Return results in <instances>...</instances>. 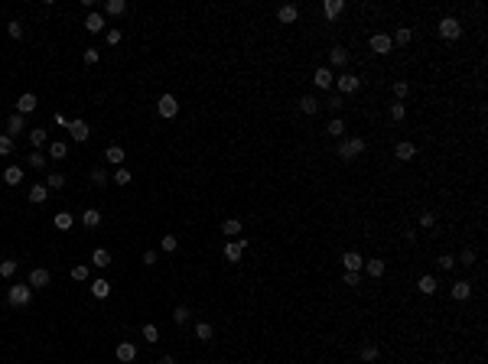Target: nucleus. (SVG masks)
<instances>
[{"label":"nucleus","instance_id":"9d476101","mask_svg":"<svg viewBox=\"0 0 488 364\" xmlns=\"http://www.w3.org/2000/svg\"><path fill=\"white\" fill-rule=\"evenodd\" d=\"M33 111H36V94L26 91V94L16 98V114H23V117H26V114H33Z\"/></svg>","mask_w":488,"mask_h":364},{"label":"nucleus","instance_id":"a878e982","mask_svg":"<svg viewBox=\"0 0 488 364\" xmlns=\"http://www.w3.org/2000/svg\"><path fill=\"white\" fill-rule=\"evenodd\" d=\"M52 225H56L59 231H68V228H72V225H75V218H72V211H59V215H56V218H52Z\"/></svg>","mask_w":488,"mask_h":364},{"label":"nucleus","instance_id":"58836bf2","mask_svg":"<svg viewBox=\"0 0 488 364\" xmlns=\"http://www.w3.org/2000/svg\"><path fill=\"white\" fill-rule=\"evenodd\" d=\"M159 247H163L166 254H173L176 247H179V237H176V234H163V241H159Z\"/></svg>","mask_w":488,"mask_h":364},{"label":"nucleus","instance_id":"412c9836","mask_svg":"<svg viewBox=\"0 0 488 364\" xmlns=\"http://www.w3.org/2000/svg\"><path fill=\"white\" fill-rule=\"evenodd\" d=\"M134 358H137V348H134V345H130V342H121V345H118V361L130 364Z\"/></svg>","mask_w":488,"mask_h":364},{"label":"nucleus","instance_id":"2eb2a0df","mask_svg":"<svg viewBox=\"0 0 488 364\" xmlns=\"http://www.w3.org/2000/svg\"><path fill=\"white\" fill-rule=\"evenodd\" d=\"M345 65H348V52H345L342 46H335L329 52V68H345Z\"/></svg>","mask_w":488,"mask_h":364},{"label":"nucleus","instance_id":"c03bdc74","mask_svg":"<svg viewBox=\"0 0 488 364\" xmlns=\"http://www.w3.org/2000/svg\"><path fill=\"white\" fill-rule=\"evenodd\" d=\"M62 185H65V176H62V173H52L46 179V189H62Z\"/></svg>","mask_w":488,"mask_h":364},{"label":"nucleus","instance_id":"9b49d317","mask_svg":"<svg viewBox=\"0 0 488 364\" xmlns=\"http://www.w3.org/2000/svg\"><path fill=\"white\" fill-rule=\"evenodd\" d=\"M49 280H52V277H49V270H46V267H36V270L30 273V289H42V286H49Z\"/></svg>","mask_w":488,"mask_h":364},{"label":"nucleus","instance_id":"4468645a","mask_svg":"<svg viewBox=\"0 0 488 364\" xmlns=\"http://www.w3.org/2000/svg\"><path fill=\"white\" fill-rule=\"evenodd\" d=\"M26 130V117L23 114H10V120H7V137H16Z\"/></svg>","mask_w":488,"mask_h":364},{"label":"nucleus","instance_id":"72a5a7b5","mask_svg":"<svg viewBox=\"0 0 488 364\" xmlns=\"http://www.w3.org/2000/svg\"><path fill=\"white\" fill-rule=\"evenodd\" d=\"M65 153H68V147L62 143V140H52V143H49V156L52 159H65Z\"/></svg>","mask_w":488,"mask_h":364},{"label":"nucleus","instance_id":"f8f14e48","mask_svg":"<svg viewBox=\"0 0 488 364\" xmlns=\"http://www.w3.org/2000/svg\"><path fill=\"white\" fill-rule=\"evenodd\" d=\"M277 20H280V23H296V20H299V7H296V4H283L280 10H277Z\"/></svg>","mask_w":488,"mask_h":364},{"label":"nucleus","instance_id":"052dcab7","mask_svg":"<svg viewBox=\"0 0 488 364\" xmlns=\"http://www.w3.org/2000/svg\"><path fill=\"white\" fill-rule=\"evenodd\" d=\"M104 39H108V46H118V42H121V30H108V36H104Z\"/></svg>","mask_w":488,"mask_h":364},{"label":"nucleus","instance_id":"bf43d9fd","mask_svg":"<svg viewBox=\"0 0 488 364\" xmlns=\"http://www.w3.org/2000/svg\"><path fill=\"white\" fill-rule=\"evenodd\" d=\"M98 59H101V52H98V49H85V62H88V65H95Z\"/></svg>","mask_w":488,"mask_h":364},{"label":"nucleus","instance_id":"0e129e2a","mask_svg":"<svg viewBox=\"0 0 488 364\" xmlns=\"http://www.w3.org/2000/svg\"><path fill=\"white\" fill-rule=\"evenodd\" d=\"M159 364H176V361H173V354H163V358H159Z\"/></svg>","mask_w":488,"mask_h":364},{"label":"nucleus","instance_id":"37998d69","mask_svg":"<svg viewBox=\"0 0 488 364\" xmlns=\"http://www.w3.org/2000/svg\"><path fill=\"white\" fill-rule=\"evenodd\" d=\"M10 153H13V137L0 134V156H10Z\"/></svg>","mask_w":488,"mask_h":364},{"label":"nucleus","instance_id":"f03ea898","mask_svg":"<svg viewBox=\"0 0 488 364\" xmlns=\"http://www.w3.org/2000/svg\"><path fill=\"white\" fill-rule=\"evenodd\" d=\"M361 153H365V140H361V137H348V140H342V143H339V156L342 159H355Z\"/></svg>","mask_w":488,"mask_h":364},{"label":"nucleus","instance_id":"3c124183","mask_svg":"<svg viewBox=\"0 0 488 364\" xmlns=\"http://www.w3.org/2000/svg\"><path fill=\"white\" fill-rule=\"evenodd\" d=\"M404 114H407V111H404V104H390V120H394V124H397V120H404Z\"/></svg>","mask_w":488,"mask_h":364},{"label":"nucleus","instance_id":"6ab92c4d","mask_svg":"<svg viewBox=\"0 0 488 364\" xmlns=\"http://www.w3.org/2000/svg\"><path fill=\"white\" fill-rule=\"evenodd\" d=\"M46 195H49L46 182H36V185H30V202H33V205H42V202H46Z\"/></svg>","mask_w":488,"mask_h":364},{"label":"nucleus","instance_id":"c85d7f7f","mask_svg":"<svg viewBox=\"0 0 488 364\" xmlns=\"http://www.w3.org/2000/svg\"><path fill=\"white\" fill-rule=\"evenodd\" d=\"M46 140H49V134H46V127H33V130H30V143L36 147V150H39L42 143H46Z\"/></svg>","mask_w":488,"mask_h":364},{"label":"nucleus","instance_id":"ea45409f","mask_svg":"<svg viewBox=\"0 0 488 364\" xmlns=\"http://www.w3.org/2000/svg\"><path fill=\"white\" fill-rule=\"evenodd\" d=\"M68 277H72L75 283H85V280H88V267H85V263H78V267L68 270Z\"/></svg>","mask_w":488,"mask_h":364},{"label":"nucleus","instance_id":"79ce46f5","mask_svg":"<svg viewBox=\"0 0 488 364\" xmlns=\"http://www.w3.org/2000/svg\"><path fill=\"white\" fill-rule=\"evenodd\" d=\"M114 182H118V185H130V169H127V166H118V173H114Z\"/></svg>","mask_w":488,"mask_h":364},{"label":"nucleus","instance_id":"2f4dec72","mask_svg":"<svg viewBox=\"0 0 488 364\" xmlns=\"http://www.w3.org/2000/svg\"><path fill=\"white\" fill-rule=\"evenodd\" d=\"M91 263L95 267H111V254L104 251V247H98V251L91 254Z\"/></svg>","mask_w":488,"mask_h":364},{"label":"nucleus","instance_id":"0eeeda50","mask_svg":"<svg viewBox=\"0 0 488 364\" xmlns=\"http://www.w3.org/2000/svg\"><path fill=\"white\" fill-rule=\"evenodd\" d=\"M394 156L401 159V163H410V159L416 156V143H410V140H401V143L394 147Z\"/></svg>","mask_w":488,"mask_h":364},{"label":"nucleus","instance_id":"4be33fe9","mask_svg":"<svg viewBox=\"0 0 488 364\" xmlns=\"http://www.w3.org/2000/svg\"><path fill=\"white\" fill-rule=\"evenodd\" d=\"M342 10H345V0H326V4H322V13L329 16V20H335Z\"/></svg>","mask_w":488,"mask_h":364},{"label":"nucleus","instance_id":"7c9ffc66","mask_svg":"<svg viewBox=\"0 0 488 364\" xmlns=\"http://www.w3.org/2000/svg\"><path fill=\"white\" fill-rule=\"evenodd\" d=\"M104 159L114 163V166H124V150L121 147H108V150H104Z\"/></svg>","mask_w":488,"mask_h":364},{"label":"nucleus","instance_id":"864d4df0","mask_svg":"<svg viewBox=\"0 0 488 364\" xmlns=\"http://www.w3.org/2000/svg\"><path fill=\"white\" fill-rule=\"evenodd\" d=\"M459 263H466V267H472V263H475V251H469V247H466V251L459 254Z\"/></svg>","mask_w":488,"mask_h":364},{"label":"nucleus","instance_id":"5fc2aeb1","mask_svg":"<svg viewBox=\"0 0 488 364\" xmlns=\"http://www.w3.org/2000/svg\"><path fill=\"white\" fill-rule=\"evenodd\" d=\"M407 91H410V88H407V82H394V98H397V101H401V98H407Z\"/></svg>","mask_w":488,"mask_h":364},{"label":"nucleus","instance_id":"8fccbe9b","mask_svg":"<svg viewBox=\"0 0 488 364\" xmlns=\"http://www.w3.org/2000/svg\"><path fill=\"white\" fill-rule=\"evenodd\" d=\"M7 30H10V36H13V39H23V23H20V20L7 23Z\"/></svg>","mask_w":488,"mask_h":364},{"label":"nucleus","instance_id":"49530a36","mask_svg":"<svg viewBox=\"0 0 488 364\" xmlns=\"http://www.w3.org/2000/svg\"><path fill=\"white\" fill-rule=\"evenodd\" d=\"M30 166H33V169H42V166H46V156H42L39 150H33V153H30Z\"/></svg>","mask_w":488,"mask_h":364},{"label":"nucleus","instance_id":"680f3d73","mask_svg":"<svg viewBox=\"0 0 488 364\" xmlns=\"http://www.w3.org/2000/svg\"><path fill=\"white\" fill-rule=\"evenodd\" d=\"M144 263H147V267H153V263H156V251H147L144 254Z\"/></svg>","mask_w":488,"mask_h":364},{"label":"nucleus","instance_id":"f257e3e1","mask_svg":"<svg viewBox=\"0 0 488 364\" xmlns=\"http://www.w3.org/2000/svg\"><path fill=\"white\" fill-rule=\"evenodd\" d=\"M30 299H33V289H30V283H13V286L7 289V303H10L13 309H23V306H30Z\"/></svg>","mask_w":488,"mask_h":364},{"label":"nucleus","instance_id":"13d9d810","mask_svg":"<svg viewBox=\"0 0 488 364\" xmlns=\"http://www.w3.org/2000/svg\"><path fill=\"white\" fill-rule=\"evenodd\" d=\"M436 225V218H433V211H423L420 215V228H433Z\"/></svg>","mask_w":488,"mask_h":364},{"label":"nucleus","instance_id":"b1692460","mask_svg":"<svg viewBox=\"0 0 488 364\" xmlns=\"http://www.w3.org/2000/svg\"><path fill=\"white\" fill-rule=\"evenodd\" d=\"M4 182L7 185H20L23 182V169H20V166H7V169H4Z\"/></svg>","mask_w":488,"mask_h":364},{"label":"nucleus","instance_id":"1a4fd4ad","mask_svg":"<svg viewBox=\"0 0 488 364\" xmlns=\"http://www.w3.org/2000/svg\"><path fill=\"white\" fill-rule=\"evenodd\" d=\"M371 52H378V56H387L390 52V36L387 33H375V36H371Z\"/></svg>","mask_w":488,"mask_h":364},{"label":"nucleus","instance_id":"39448f33","mask_svg":"<svg viewBox=\"0 0 488 364\" xmlns=\"http://www.w3.org/2000/svg\"><path fill=\"white\" fill-rule=\"evenodd\" d=\"M339 260H342V267H345V270H355V273H361V270H365V257H361L358 251H345V254L339 257Z\"/></svg>","mask_w":488,"mask_h":364},{"label":"nucleus","instance_id":"f704fd0d","mask_svg":"<svg viewBox=\"0 0 488 364\" xmlns=\"http://www.w3.org/2000/svg\"><path fill=\"white\" fill-rule=\"evenodd\" d=\"M326 134H329V137H342V134H345V120H342V117H332L329 127H326Z\"/></svg>","mask_w":488,"mask_h":364},{"label":"nucleus","instance_id":"a18cd8bd","mask_svg":"<svg viewBox=\"0 0 488 364\" xmlns=\"http://www.w3.org/2000/svg\"><path fill=\"white\" fill-rule=\"evenodd\" d=\"M91 182L95 185H108L111 179H108V173H104V169H98V166H95V169H91Z\"/></svg>","mask_w":488,"mask_h":364},{"label":"nucleus","instance_id":"e2e57ef3","mask_svg":"<svg viewBox=\"0 0 488 364\" xmlns=\"http://www.w3.org/2000/svg\"><path fill=\"white\" fill-rule=\"evenodd\" d=\"M56 124H59V127H68V124H72V120H68L65 114H56Z\"/></svg>","mask_w":488,"mask_h":364},{"label":"nucleus","instance_id":"cd10ccee","mask_svg":"<svg viewBox=\"0 0 488 364\" xmlns=\"http://www.w3.org/2000/svg\"><path fill=\"white\" fill-rule=\"evenodd\" d=\"M410 39H413V30L410 26H401V30L394 33V42H390V46H407Z\"/></svg>","mask_w":488,"mask_h":364},{"label":"nucleus","instance_id":"a19ab883","mask_svg":"<svg viewBox=\"0 0 488 364\" xmlns=\"http://www.w3.org/2000/svg\"><path fill=\"white\" fill-rule=\"evenodd\" d=\"M13 273H16V260H0V277L10 280Z\"/></svg>","mask_w":488,"mask_h":364},{"label":"nucleus","instance_id":"aec40b11","mask_svg":"<svg viewBox=\"0 0 488 364\" xmlns=\"http://www.w3.org/2000/svg\"><path fill=\"white\" fill-rule=\"evenodd\" d=\"M91 296L95 299H108L111 296V283L108 280H91Z\"/></svg>","mask_w":488,"mask_h":364},{"label":"nucleus","instance_id":"dca6fc26","mask_svg":"<svg viewBox=\"0 0 488 364\" xmlns=\"http://www.w3.org/2000/svg\"><path fill=\"white\" fill-rule=\"evenodd\" d=\"M85 30L88 33H104V13H88L85 16Z\"/></svg>","mask_w":488,"mask_h":364},{"label":"nucleus","instance_id":"20e7f679","mask_svg":"<svg viewBox=\"0 0 488 364\" xmlns=\"http://www.w3.org/2000/svg\"><path fill=\"white\" fill-rule=\"evenodd\" d=\"M156 114H159V117H166V120L176 117V114H179V101H176L173 94H163V98L156 101Z\"/></svg>","mask_w":488,"mask_h":364},{"label":"nucleus","instance_id":"6e6552de","mask_svg":"<svg viewBox=\"0 0 488 364\" xmlns=\"http://www.w3.org/2000/svg\"><path fill=\"white\" fill-rule=\"evenodd\" d=\"M68 134H72V140H78V143H85V140L91 137V127H88L85 120H72V124H68Z\"/></svg>","mask_w":488,"mask_h":364},{"label":"nucleus","instance_id":"a211bd4d","mask_svg":"<svg viewBox=\"0 0 488 364\" xmlns=\"http://www.w3.org/2000/svg\"><path fill=\"white\" fill-rule=\"evenodd\" d=\"M319 108H322V101H316L313 94L299 98V111H303V114H313V117H316V114H319Z\"/></svg>","mask_w":488,"mask_h":364},{"label":"nucleus","instance_id":"423d86ee","mask_svg":"<svg viewBox=\"0 0 488 364\" xmlns=\"http://www.w3.org/2000/svg\"><path fill=\"white\" fill-rule=\"evenodd\" d=\"M361 88V78L352 75V72H342L339 75V94H355Z\"/></svg>","mask_w":488,"mask_h":364},{"label":"nucleus","instance_id":"4d7b16f0","mask_svg":"<svg viewBox=\"0 0 488 364\" xmlns=\"http://www.w3.org/2000/svg\"><path fill=\"white\" fill-rule=\"evenodd\" d=\"M326 108H329V111H339V108H342V94H329V101H326Z\"/></svg>","mask_w":488,"mask_h":364},{"label":"nucleus","instance_id":"ddd939ff","mask_svg":"<svg viewBox=\"0 0 488 364\" xmlns=\"http://www.w3.org/2000/svg\"><path fill=\"white\" fill-rule=\"evenodd\" d=\"M313 82H316V88H332V82H335V75H332V68H316L313 72Z\"/></svg>","mask_w":488,"mask_h":364},{"label":"nucleus","instance_id":"5701e85b","mask_svg":"<svg viewBox=\"0 0 488 364\" xmlns=\"http://www.w3.org/2000/svg\"><path fill=\"white\" fill-rule=\"evenodd\" d=\"M436 286H439V283H436V277H430V273H427V277H420V280H416V289H420L423 296L436 293Z\"/></svg>","mask_w":488,"mask_h":364},{"label":"nucleus","instance_id":"e433bc0d","mask_svg":"<svg viewBox=\"0 0 488 364\" xmlns=\"http://www.w3.org/2000/svg\"><path fill=\"white\" fill-rule=\"evenodd\" d=\"M189 316H192V312H189L185 306H176V309H173V322H176V325H185V322H189Z\"/></svg>","mask_w":488,"mask_h":364},{"label":"nucleus","instance_id":"7ed1b4c3","mask_svg":"<svg viewBox=\"0 0 488 364\" xmlns=\"http://www.w3.org/2000/svg\"><path fill=\"white\" fill-rule=\"evenodd\" d=\"M439 36L449 39V42L459 39V36H462V23H459L456 16H443V20H439Z\"/></svg>","mask_w":488,"mask_h":364},{"label":"nucleus","instance_id":"c756f323","mask_svg":"<svg viewBox=\"0 0 488 364\" xmlns=\"http://www.w3.org/2000/svg\"><path fill=\"white\" fill-rule=\"evenodd\" d=\"M82 225H85V228H98V225H101V211H98V208H88L85 215H82Z\"/></svg>","mask_w":488,"mask_h":364},{"label":"nucleus","instance_id":"393cba45","mask_svg":"<svg viewBox=\"0 0 488 364\" xmlns=\"http://www.w3.org/2000/svg\"><path fill=\"white\" fill-rule=\"evenodd\" d=\"M241 254H244V247L238 244V241H228V244H225V260L238 263V260H241Z\"/></svg>","mask_w":488,"mask_h":364},{"label":"nucleus","instance_id":"473e14b6","mask_svg":"<svg viewBox=\"0 0 488 364\" xmlns=\"http://www.w3.org/2000/svg\"><path fill=\"white\" fill-rule=\"evenodd\" d=\"M124 10H127L124 0H108V4H104V13H108V16H121Z\"/></svg>","mask_w":488,"mask_h":364},{"label":"nucleus","instance_id":"bb28decb","mask_svg":"<svg viewBox=\"0 0 488 364\" xmlns=\"http://www.w3.org/2000/svg\"><path fill=\"white\" fill-rule=\"evenodd\" d=\"M365 273H368V277H375V280L384 277V260H378V257H375V260H365Z\"/></svg>","mask_w":488,"mask_h":364},{"label":"nucleus","instance_id":"09e8293b","mask_svg":"<svg viewBox=\"0 0 488 364\" xmlns=\"http://www.w3.org/2000/svg\"><path fill=\"white\" fill-rule=\"evenodd\" d=\"M144 338H147V342H156V338H159V328H156L153 322H147V325H144Z\"/></svg>","mask_w":488,"mask_h":364},{"label":"nucleus","instance_id":"603ef678","mask_svg":"<svg viewBox=\"0 0 488 364\" xmlns=\"http://www.w3.org/2000/svg\"><path fill=\"white\" fill-rule=\"evenodd\" d=\"M361 283V273H355V270H345V286H358Z\"/></svg>","mask_w":488,"mask_h":364},{"label":"nucleus","instance_id":"4c0bfd02","mask_svg":"<svg viewBox=\"0 0 488 364\" xmlns=\"http://www.w3.org/2000/svg\"><path fill=\"white\" fill-rule=\"evenodd\" d=\"M195 338H199V342H212V325L208 322H199V325H195Z\"/></svg>","mask_w":488,"mask_h":364},{"label":"nucleus","instance_id":"de8ad7c7","mask_svg":"<svg viewBox=\"0 0 488 364\" xmlns=\"http://www.w3.org/2000/svg\"><path fill=\"white\" fill-rule=\"evenodd\" d=\"M361 361H378V345H365L361 348Z\"/></svg>","mask_w":488,"mask_h":364},{"label":"nucleus","instance_id":"f3484780","mask_svg":"<svg viewBox=\"0 0 488 364\" xmlns=\"http://www.w3.org/2000/svg\"><path fill=\"white\" fill-rule=\"evenodd\" d=\"M469 296H472L469 280H456V283H452V299H459V303H462V299H469Z\"/></svg>","mask_w":488,"mask_h":364},{"label":"nucleus","instance_id":"c9c22d12","mask_svg":"<svg viewBox=\"0 0 488 364\" xmlns=\"http://www.w3.org/2000/svg\"><path fill=\"white\" fill-rule=\"evenodd\" d=\"M221 231H225V234H228V237H235V234H241V221H238V218H228V221H225V225H221Z\"/></svg>","mask_w":488,"mask_h":364},{"label":"nucleus","instance_id":"6e6d98bb","mask_svg":"<svg viewBox=\"0 0 488 364\" xmlns=\"http://www.w3.org/2000/svg\"><path fill=\"white\" fill-rule=\"evenodd\" d=\"M439 267H443V270H452V267H456V257H452V254H443V257H439Z\"/></svg>","mask_w":488,"mask_h":364}]
</instances>
